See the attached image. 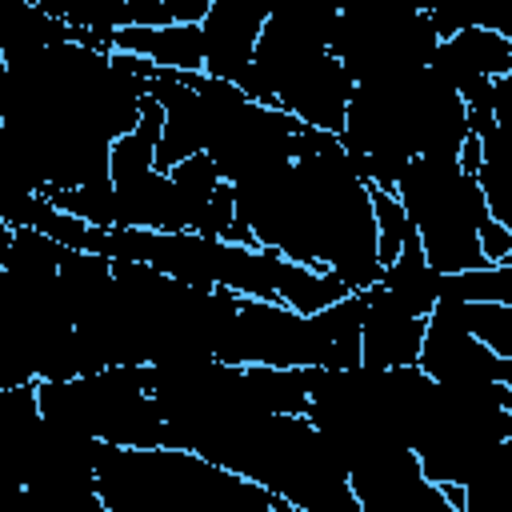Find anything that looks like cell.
Returning a JSON list of instances; mask_svg holds the SVG:
<instances>
[{
    "label": "cell",
    "mask_w": 512,
    "mask_h": 512,
    "mask_svg": "<svg viewBox=\"0 0 512 512\" xmlns=\"http://www.w3.org/2000/svg\"><path fill=\"white\" fill-rule=\"evenodd\" d=\"M8 116V76H0V124Z\"/></svg>",
    "instance_id": "12"
},
{
    "label": "cell",
    "mask_w": 512,
    "mask_h": 512,
    "mask_svg": "<svg viewBox=\"0 0 512 512\" xmlns=\"http://www.w3.org/2000/svg\"><path fill=\"white\" fill-rule=\"evenodd\" d=\"M440 300L456 304H512V264H488L440 276Z\"/></svg>",
    "instance_id": "9"
},
{
    "label": "cell",
    "mask_w": 512,
    "mask_h": 512,
    "mask_svg": "<svg viewBox=\"0 0 512 512\" xmlns=\"http://www.w3.org/2000/svg\"><path fill=\"white\" fill-rule=\"evenodd\" d=\"M392 196L412 224L420 252L436 276L488 268L480 256V228L488 224L476 176H464L452 156H416L400 172Z\"/></svg>",
    "instance_id": "1"
},
{
    "label": "cell",
    "mask_w": 512,
    "mask_h": 512,
    "mask_svg": "<svg viewBox=\"0 0 512 512\" xmlns=\"http://www.w3.org/2000/svg\"><path fill=\"white\" fill-rule=\"evenodd\" d=\"M268 20L264 4L252 0H208V12L200 20V40H204V76L236 84L240 72L248 68L260 28Z\"/></svg>",
    "instance_id": "6"
},
{
    "label": "cell",
    "mask_w": 512,
    "mask_h": 512,
    "mask_svg": "<svg viewBox=\"0 0 512 512\" xmlns=\"http://www.w3.org/2000/svg\"><path fill=\"white\" fill-rule=\"evenodd\" d=\"M40 420L108 448H164V416L144 384V364L36 384Z\"/></svg>",
    "instance_id": "2"
},
{
    "label": "cell",
    "mask_w": 512,
    "mask_h": 512,
    "mask_svg": "<svg viewBox=\"0 0 512 512\" xmlns=\"http://www.w3.org/2000/svg\"><path fill=\"white\" fill-rule=\"evenodd\" d=\"M416 368L440 388H456V392L512 384V360L492 356L476 336H468L456 320L452 300H436V308L428 312Z\"/></svg>",
    "instance_id": "4"
},
{
    "label": "cell",
    "mask_w": 512,
    "mask_h": 512,
    "mask_svg": "<svg viewBox=\"0 0 512 512\" xmlns=\"http://www.w3.org/2000/svg\"><path fill=\"white\" fill-rule=\"evenodd\" d=\"M88 512H108V508H104V500H96V504H92Z\"/></svg>",
    "instance_id": "13"
},
{
    "label": "cell",
    "mask_w": 512,
    "mask_h": 512,
    "mask_svg": "<svg viewBox=\"0 0 512 512\" xmlns=\"http://www.w3.org/2000/svg\"><path fill=\"white\" fill-rule=\"evenodd\" d=\"M364 296V320H360V364L388 372V368H412L424 340V316L396 304L376 284L360 292Z\"/></svg>",
    "instance_id": "7"
},
{
    "label": "cell",
    "mask_w": 512,
    "mask_h": 512,
    "mask_svg": "<svg viewBox=\"0 0 512 512\" xmlns=\"http://www.w3.org/2000/svg\"><path fill=\"white\" fill-rule=\"evenodd\" d=\"M344 476L360 512H456L444 488L432 484L420 472L416 456L400 444H384L356 456Z\"/></svg>",
    "instance_id": "5"
},
{
    "label": "cell",
    "mask_w": 512,
    "mask_h": 512,
    "mask_svg": "<svg viewBox=\"0 0 512 512\" xmlns=\"http://www.w3.org/2000/svg\"><path fill=\"white\" fill-rule=\"evenodd\" d=\"M436 44L440 40L424 8H388V4L336 8V24L328 36V52L352 76V84L428 68Z\"/></svg>",
    "instance_id": "3"
},
{
    "label": "cell",
    "mask_w": 512,
    "mask_h": 512,
    "mask_svg": "<svg viewBox=\"0 0 512 512\" xmlns=\"http://www.w3.org/2000/svg\"><path fill=\"white\" fill-rule=\"evenodd\" d=\"M112 52L136 56L160 72H204L200 24H160V28H120L112 32Z\"/></svg>",
    "instance_id": "8"
},
{
    "label": "cell",
    "mask_w": 512,
    "mask_h": 512,
    "mask_svg": "<svg viewBox=\"0 0 512 512\" xmlns=\"http://www.w3.org/2000/svg\"><path fill=\"white\" fill-rule=\"evenodd\" d=\"M456 320L468 336H476L492 356L512 360V304H456Z\"/></svg>",
    "instance_id": "10"
},
{
    "label": "cell",
    "mask_w": 512,
    "mask_h": 512,
    "mask_svg": "<svg viewBox=\"0 0 512 512\" xmlns=\"http://www.w3.org/2000/svg\"><path fill=\"white\" fill-rule=\"evenodd\" d=\"M368 200H372V220H376V256H380V268H384V264L396 260V252L404 244V232H408V220H404V208L392 192L368 184Z\"/></svg>",
    "instance_id": "11"
}]
</instances>
